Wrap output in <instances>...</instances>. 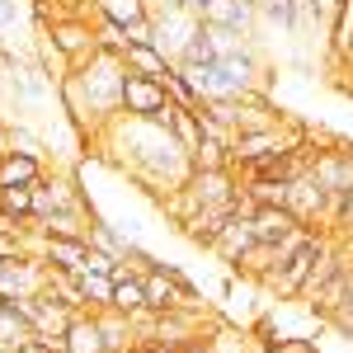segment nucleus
I'll return each mask as SVG.
<instances>
[{
    "instance_id": "nucleus-1",
    "label": "nucleus",
    "mask_w": 353,
    "mask_h": 353,
    "mask_svg": "<svg viewBox=\"0 0 353 353\" xmlns=\"http://www.w3.org/2000/svg\"><path fill=\"white\" fill-rule=\"evenodd\" d=\"M123 76H128L123 57L99 48L94 57L76 61V66L57 81L61 113H66V123H71L85 141H94L113 118H123Z\"/></svg>"
},
{
    "instance_id": "nucleus-2",
    "label": "nucleus",
    "mask_w": 353,
    "mask_h": 353,
    "mask_svg": "<svg viewBox=\"0 0 353 353\" xmlns=\"http://www.w3.org/2000/svg\"><path fill=\"white\" fill-rule=\"evenodd\" d=\"M170 90L156 76H137L128 71L123 76V118H146V123H165L170 128Z\"/></svg>"
},
{
    "instance_id": "nucleus-3",
    "label": "nucleus",
    "mask_w": 353,
    "mask_h": 353,
    "mask_svg": "<svg viewBox=\"0 0 353 353\" xmlns=\"http://www.w3.org/2000/svg\"><path fill=\"white\" fill-rule=\"evenodd\" d=\"M151 28H156V48H161L170 61H179V57L189 52V43L198 38L203 14H193L189 5H170V10H156V14H151Z\"/></svg>"
},
{
    "instance_id": "nucleus-4",
    "label": "nucleus",
    "mask_w": 353,
    "mask_h": 353,
    "mask_svg": "<svg viewBox=\"0 0 353 353\" xmlns=\"http://www.w3.org/2000/svg\"><path fill=\"white\" fill-rule=\"evenodd\" d=\"M250 221H254V241L269 245V250H278L288 236H297L301 226H306V221H297V212H292V208H273V203H254Z\"/></svg>"
},
{
    "instance_id": "nucleus-5",
    "label": "nucleus",
    "mask_w": 353,
    "mask_h": 353,
    "mask_svg": "<svg viewBox=\"0 0 353 353\" xmlns=\"http://www.w3.org/2000/svg\"><path fill=\"white\" fill-rule=\"evenodd\" d=\"M203 24L231 28V33L250 38L254 24H259V10H254V0H208V5H203Z\"/></svg>"
},
{
    "instance_id": "nucleus-6",
    "label": "nucleus",
    "mask_w": 353,
    "mask_h": 353,
    "mask_svg": "<svg viewBox=\"0 0 353 353\" xmlns=\"http://www.w3.org/2000/svg\"><path fill=\"white\" fill-rule=\"evenodd\" d=\"M254 245H259V241H254V221H250V212H236V217L221 226V236H217V245H212V254H217L226 269H236V264H241Z\"/></svg>"
},
{
    "instance_id": "nucleus-7",
    "label": "nucleus",
    "mask_w": 353,
    "mask_h": 353,
    "mask_svg": "<svg viewBox=\"0 0 353 353\" xmlns=\"http://www.w3.org/2000/svg\"><path fill=\"white\" fill-rule=\"evenodd\" d=\"M236 212H245V208H198L193 217L179 221V231H184V241L212 250V245H217V236H221V226L236 217Z\"/></svg>"
},
{
    "instance_id": "nucleus-8",
    "label": "nucleus",
    "mask_w": 353,
    "mask_h": 353,
    "mask_svg": "<svg viewBox=\"0 0 353 353\" xmlns=\"http://www.w3.org/2000/svg\"><path fill=\"white\" fill-rule=\"evenodd\" d=\"M43 156H28V151H0V189H33L43 179Z\"/></svg>"
},
{
    "instance_id": "nucleus-9",
    "label": "nucleus",
    "mask_w": 353,
    "mask_h": 353,
    "mask_svg": "<svg viewBox=\"0 0 353 353\" xmlns=\"http://www.w3.org/2000/svg\"><path fill=\"white\" fill-rule=\"evenodd\" d=\"M24 344H33V321L19 301L0 297V353H19Z\"/></svg>"
},
{
    "instance_id": "nucleus-10",
    "label": "nucleus",
    "mask_w": 353,
    "mask_h": 353,
    "mask_svg": "<svg viewBox=\"0 0 353 353\" xmlns=\"http://www.w3.org/2000/svg\"><path fill=\"white\" fill-rule=\"evenodd\" d=\"M118 57H123V66H128V71H137V76H156V81L174 66L156 43H123V52H118Z\"/></svg>"
},
{
    "instance_id": "nucleus-11",
    "label": "nucleus",
    "mask_w": 353,
    "mask_h": 353,
    "mask_svg": "<svg viewBox=\"0 0 353 353\" xmlns=\"http://www.w3.org/2000/svg\"><path fill=\"white\" fill-rule=\"evenodd\" d=\"M66 349H71V353H109L104 330H99V316H94V311H81V316L66 325Z\"/></svg>"
},
{
    "instance_id": "nucleus-12",
    "label": "nucleus",
    "mask_w": 353,
    "mask_h": 353,
    "mask_svg": "<svg viewBox=\"0 0 353 353\" xmlns=\"http://www.w3.org/2000/svg\"><path fill=\"white\" fill-rule=\"evenodd\" d=\"M141 278H146V306H151V311L189 306V301H184V292H179V283H174V278H170V273H165L161 264H156L151 273H141Z\"/></svg>"
},
{
    "instance_id": "nucleus-13",
    "label": "nucleus",
    "mask_w": 353,
    "mask_h": 353,
    "mask_svg": "<svg viewBox=\"0 0 353 353\" xmlns=\"http://www.w3.org/2000/svg\"><path fill=\"white\" fill-rule=\"evenodd\" d=\"M170 132H174V141L193 156L198 141H203V113L189 109V104H170Z\"/></svg>"
},
{
    "instance_id": "nucleus-14",
    "label": "nucleus",
    "mask_w": 353,
    "mask_h": 353,
    "mask_svg": "<svg viewBox=\"0 0 353 353\" xmlns=\"http://www.w3.org/2000/svg\"><path fill=\"white\" fill-rule=\"evenodd\" d=\"M76 288H81V297L90 311H104L113 306V273H94V269H81L76 273Z\"/></svg>"
},
{
    "instance_id": "nucleus-15",
    "label": "nucleus",
    "mask_w": 353,
    "mask_h": 353,
    "mask_svg": "<svg viewBox=\"0 0 353 353\" xmlns=\"http://www.w3.org/2000/svg\"><path fill=\"white\" fill-rule=\"evenodd\" d=\"M161 81H165V90H170V99H174V104H189V109H203V94H198V85H193L189 76L179 71V66H170V71H165Z\"/></svg>"
},
{
    "instance_id": "nucleus-16",
    "label": "nucleus",
    "mask_w": 353,
    "mask_h": 353,
    "mask_svg": "<svg viewBox=\"0 0 353 353\" xmlns=\"http://www.w3.org/2000/svg\"><path fill=\"white\" fill-rule=\"evenodd\" d=\"M24 19V0H0V33Z\"/></svg>"
},
{
    "instance_id": "nucleus-17",
    "label": "nucleus",
    "mask_w": 353,
    "mask_h": 353,
    "mask_svg": "<svg viewBox=\"0 0 353 353\" xmlns=\"http://www.w3.org/2000/svg\"><path fill=\"white\" fill-rule=\"evenodd\" d=\"M330 325L344 330V334H353V292H349V301H344V306H339V311L330 316Z\"/></svg>"
},
{
    "instance_id": "nucleus-18",
    "label": "nucleus",
    "mask_w": 353,
    "mask_h": 353,
    "mask_svg": "<svg viewBox=\"0 0 353 353\" xmlns=\"http://www.w3.org/2000/svg\"><path fill=\"white\" fill-rule=\"evenodd\" d=\"M165 353H217V334H208V339H189V344H179V349H165Z\"/></svg>"
},
{
    "instance_id": "nucleus-19",
    "label": "nucleus",
    "mask_w": 353,
    "mask_h": 353,
    "mask_svg": "<svg viewBox=\"0 0 353 353\" xmlns=\"http://www.w3.org/2000/svg\"><path fill=\"white\" fill-rule=\"evenodd\" d=\"M0 151H5V123H0Z\"/></svg>"
},
{
    "instance_id": "nucleus-20",
    "label": "nucleus",
    "mask_w": 353,
    "mask_h": 353,
    "mask_svg": "<svg viewBox=\"0 0 353 353\" xmlns=\"http://www.w3.org/2000/svg\"><path fill=\"white\" fill-rule=\"evenodd\" d=\"M344 71H353V66H344ZM349 90H353V85H349Z\"/></svg>"
}]
</instances>
